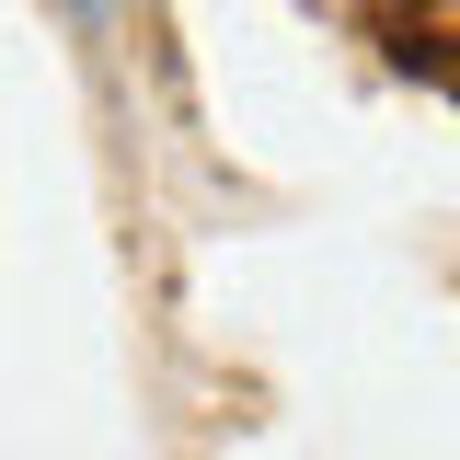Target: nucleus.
Segmentation results:
<instances>
[{
  "label": "nucleus",
  "mask_w": 460,
  "mask_h": 460,
  "mask_svg": "<svg viewBox=\"0 0 460 460\" xmlns=\"http://www.w3.org/2000/svg\"><path fill=\"white\" fill-rule=\"evenodd\" d=\"M58 12H69V23H104V12H115V0H58Z\"/></svg>",
  "instance_id": "nucleus-1"
}]
</instances>
